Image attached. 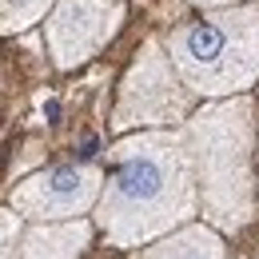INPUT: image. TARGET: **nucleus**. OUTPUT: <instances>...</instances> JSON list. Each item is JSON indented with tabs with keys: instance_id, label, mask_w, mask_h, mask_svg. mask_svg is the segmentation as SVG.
Returning <instances> with one entry per match:
<instances>
[{
	"instance_id": "7ed1b4c3",
	"label": "nucleus",
	"mask_w": 259,
	"mask_h": 259,
	"mask_svg": "<svg viewBox=\"0 0 259 259\" xmlns=\"http://www.w3.org/2000/svg\"><path fill=\"white\" fill-rule=\"evenodd\" d=\"M167 56L199 100L251 92L259 80V0L203 8L163 36Z\"/></svg>"
},
{
	"instance_id": "6e6552de",
	"label": "nucleus",
	"mask_w": 259,
	"mask_h": 259,
	"mask_svg": "<svg viewBox=\"0 0 259 259\" xmlns=\"http://www.w3.org/2000/svg\"><path fill=\"white\" fill-rule=\"evenodd\" d=\"M132 259H227V243H224V231H215L207 220L203 224L192 220V224L136 247Z\"/></svg>"
},
{
	"instance_id": "9d476101",
	"label": "nucleus",
	"mask_w": 259,
	"mask_h": 259,
	"mask_svg": "<svg viewBox=\"0 0 259 259\" xmlns=\"http://www.w3.org/2000/svg\"><path fill=\"white\" fill-rule=\"evenodd\" d=\"M24 227H28V220H24L12 203H8V207H0V259H20Z\"/></svg>"
},
{
	"instance_id": "9b49d317",
	"label": "nucleus",
	"mask_w": 259,
	"mask_h": 259,
	"mask_svg": "<svg viewBox=\"0 0 259 259\" xmlns=\"http://www.w3.org/2000/svg\"><path fill=\"white\" fill-rule=\"evenodd\" d=\"M195 8H227V4H247V0H188Z\"/></svg>"
},
{
	"instance_id": "39448f33",
	"label": "nucleus",
	"mask_w": 259,
	"mask_h": 259,
	"mask_svg": "<svg viewBox=\"0 0 259 259\" xmlns=\"http://www.w3.org/2000/svg\"><path fill=\"white\" fill-rule=\"evenodd\" d=\"M128 20V0H56L44 16V48L56 72L96 60Z\"/></svg>"
},
{
	"instance_id": "f257e3e1",
	"label": "nucleus",
	"mask_w": 259,
	"mask_h": 259,
	"mask_svg": "<svg viewBox=\"0 0 259 259\" xmlns=\"http://www.w3.org/2000/svg\"><path fill=\"white\" fill-rule=\"evenodd\" d=\"M108 160L112 167L92 220L112 247L136 251L199 215V184L184 128L124 132Z\"/></svg>"
},
{
	"instance_id": "20e7f679",
	"label": "nucleus",
	"mask_w": 259,
	"mask_h": 259,
	"mask_svg": "<svg viewBox=\"0 0 259 259\" xmlns=\"http://www.w3.org/2000/svg\"><path fill=\"white\" fill-rule=\"evenodd\" d=\"M199 108V96L176 72L167 44L160 36H148L128 64L116 108H112V132H140V128H184V120Z\"/></svg>"
},
{
	"instance_id": "0eeeda50",
	"label": "nucleus",
	"mask_w": 259,
	"mask_h": 259,
	"mask_svg": "<svg viewBox=\"0 0 259 259\" xmlns=\"http://www.w3.org/2000/svg\"><path fill=\"white\" fill-rule=\"evenodd\" d=\"M96 231V220H88V215L28 224L20 239V259H80L92 247Z\"/></svg>"
},
{
	"instance_id": "f03ea898",
	"label": "nucleus",
	"mask_w": 259,
	"mask_h": 259,
	"mask_svg": "<svg viewBox=\"0 0 259 259\" xmlns=\"http://www.w3.org/2000/svg\"><path fill=\"white\" fill-rule=\"evenodd\" d=\"M192 148L199 215L224 235H239L255 215V108L251 96L203 100L184 120Z\"/></svg>"
},
{
	"instance_id": "1a4fd4ad",
	"label": "nucleus",
	"mask_w": 259,
	"mask_h": 259,
	"mask_svg": "<svg viewBox=\"0 0 259 259\" xmlns=\"http://www.w3.org/2000/svg\"><path fill=\"white\" fill-rule=\"evenodd\" d=\"M56 0H0V36H20L32 24H44Z\"/></svg>"
},
{
	"instance_id": "423d86ee",
	"label": "nucleus",
	"mask_w": 259,
	"mask_h": 259,
	"mask_svg": "<svg viewBox=\"0 0 259 259\" xmlns=\"http://www.w3.org/2000/svg\"><path fill=\"white\" fill-rule=\"evenodd\" d=\"M104 180L108 171L100 163H52V167H40L32 176H24L12 192L8 203L28 220H76V215H88L96 207L100 192H104Z\"/></svg>"
}]
</instances>
